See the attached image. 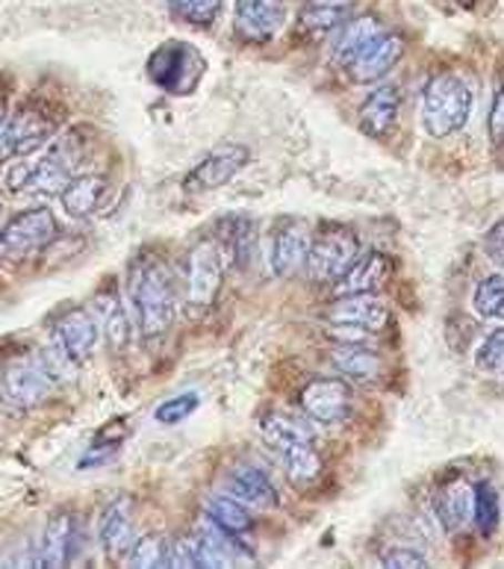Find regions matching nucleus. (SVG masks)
Segmentation results:
<instances>
[{
  "label": "nucleus",
  "instance_id": "nucleus-40",
  "mask_svg": "<svg viewBox=\"0 0 504 569\" xmlns=\"http://www.w3.org/2000/svg\"><path fill=\"white\" fill-rule=\"evenodd\" d=\"M384 563L386 567H395V569H422L427 567V561L422 558L420 552H413V549H390L384 555Z\"/></svg>",
  "mask_w": 504,
  "mask_h": 569
},
{
  "label": "nucleus",
  "instance_id": "nucleus-11",
  "mask_svg": "<svg viewBox=\"0 0 504 569\" xmlns=\"http://www.w3.org/2000/svg\"><path fill=\"white\" fill-rule=\"evenodd\" d=\"M101 328L94 313L83 307H69L53 319V346L69 357L71 363H85L98 349Z\"/></svg>",
  "mask_w": 504,
  "mask_h": 569
},
{
  "label": "nucleus",
  "instance_id": "nucleus-8",
  "mask_svg": "<svg viewBox=\"0 0 504 569\" xmlns=\"http://www.w3.org/2000/svg\"><path fill=\"white\" fill-rule=\"evenodd\" d=\"M60 224L48 207H36L27 213L16 216L7 228H0V257L3 260H21L36 251H42L57 239Z\"/></svg>",
  "mask_w": 504,
  "mask_h": 569
},
{
  "label": "nucleus",
  "instance_id": "nucleus-32",
  "mask_svg": "<svg viewBox=\"0 0 504 569\" xmlns=\"http://www.w3.org/2000/svg\"><path fill=\"white\" fill-rule=\"evenodd\" d=\"M260 431H263V440L269 442L274 451L286 449V446H292V442L316 440L313 428L304 426L301 419L286 417V413H269V417L260 422Z\"/></svg>",
  "mask_w": 504,
  "mask_h": 569
},
{
  "label": "nucleus",
  "instance_id": "nucleus-22",
  "mask_svg": "<svg viewBox=\"0 0 504 569\" xmlns=\"http://www.w3.org/2000/svg\"><path fill=\"white\" fill-rule=\"evenodd\" d=\"M390 263L384 254L369 251L366 257H357L354 263L345 269L334 281V296H372L375 289H381Z\"/></svg>",
  "mask_w": 504,
  "mask_h": 569
},
{
  "label": "nucleus",
  "instance_id": "nucleus-4",
  "mask_svg": "<svg viewBox=\"0 0 504 569\" xmlns=\"http://www.w3.org/2000/svg\"><path fill=\"white\" fill-rule=\"evenodd\" d=\"M57 375L42 355L9 357L0 369V396L18 410L39 408L53 396Z\"/></svg>",
  "mask_w": 504,
  "mask_h": 569
},
{
  "label": "nucleus",
  "instance_id": "nucleus-37",
  "mask_svg": "<svg viewBox=\"0 0 504 569\" xmlns=\"http://www.w3.org/2000/svg\"><path fill=\"white\" fill-rule=\"evenodd\" d=\"M198 405H201L198 392H180L154 410V419L160 426H178V422L189 419V413H195Z\"/></svg>",
  "mask_w": 504,
  "mask_h": 569
},
{
  "label": "nucleus",
  "instance_id": "nucleus-9",
  "mask_svg": "<svg viewBox=\"0 0 504 569\" xmlns=\"http://www.w3.org/2000/svg\"><path fill=\"white\" fill-rule=\"evenodd\" d=\"M60 110L44 101H27L21 103L12 116H7V130L16 148V157L21 153H33L36 148H42L48 139L60 128Z\"/></svg>",
  "mask_w": 504,
  "mask_h": 569
},
{
  "label": "nucleus",
  "instance_id": "nucleus-33",
  "mask_svg": "<svg viewBox=\"0 0 504 569\" xmlns=\"http://www.w3.org/2000/svg\"><path fill=\"white\" fill-rule=\"evenodd\" d=\"M165 558H169V537L160 535V531H151V535L137 537V543H133L124 561L139 569H157L165 567Z\"/></svg>",
  "mask_w": 504,
  "mask_h": 569
},
{
  "label": "nucleus",
  "instance_id": "nucleus-21",
  "mask_svg": "<svg viewBox=\"0 0 504 569\" xmlns=\"http://www.w3.org/2000/svg\"><path fill=\"white\" fill-rule=\"evenodd\" d=\"M434 510L445 531H461L472 519V510H475V490L463 478H452V481L436 487Z\"/></svg>",
  "mask_w": 504,
  "mask_h": 569
},
{
  "label": "nucleus",
  "instance_id": "nucleus-5",
  "mask_svg": "<svg viewBox=\"0 0 504 569\" xmlns=\"http://www.w3.org/2000/svg\"><path fill=\"white\" fill-rule=\"evenodd\" d=\"M224 278V257L215 239H198L187 257V310L206 313L219 298Z\"/></svg>",
  "mask_w": 504,
  "mask_h": 569
},
{
  "label": "nucleus",
  "instance_id": "nucleus-31",
  "mask_svg": "<svg viewBox=\"0 0 504 569\" xmlns=\"http://www.w3.org/2000/svg\"><path fill=\"white\" fill-rule=\"evenodd\" d=\"M215 242H219L224 263L233 260V263L245 266L251 260V246H254V221L245 219V216H233V219L224 221L222 237Z\"/></svg>",
  "mask_w": 504,
  "mask_h": 569
},
{
  "label": "nucleus",
  "instance_id": "nucleus-3",
  "mask_svg": "<svg viewBox=\"0 0 504 569\" xmlns=\"http://www.w3.org/2000/svg\"><path fill=\"white\" fill-rule=\"evenodd\" d=\"M472 92L457 74H436L425 89L422 121L434 139H445L470 121Z\"/></svg>",
  "mask_w": 504,
  "mask_h": 569
},
{
  "label": "nucleus",
  "instance_id": "nucleus-6",
  "mask_svg": "<svg viewBox=\"0 0 504 569\" xmlns=\"http://www.w3.org/2000/svg\"><path fill=\"white\" fill-rule=\"evenodd\" d=\"M360 257V239L354 230L342 224H327L319 230V237L310 242L308 274L316 283H334L345 269Z\"/></svg>",
  "mask_w": 504,
  "mask_h": 569
},
{
  "label": "nucleus",
  "instance_id": "nucleus-12",
  "mask_svg": "<svg viewBox=\"0 0 504 569\" xmlns=\"http://www.w3.org/2000/svg\"><path fill=\"white\" fill-rule=\"evenodd\" d=\"M286 24V3L283 0H236L233 7V33L242 42H272Z\"/></svg>",
  "mask_w": 504,
  "mask_h": 569
},
{
  "label": "nucleus",
  "instance_id": "nucleus-39",
  "mask_svg": "<svg viewBox=\"0 0 504 569\" xmlns=\"http://www.w3.org/2000/svg\"><path fill=\"white\" fill-rule=\"evenodd\" d=\"M165 567L178 569H198V546L195 535H178L169 540V558H165Z\"/></svg>",
  "mask_w": 504,
  "mask_h": 569
},
{
  "label": "nucleus",
  "instance_id": "nucleus-34",
  "mask_svg": "<svg viewBox=\"0 0 504 569\" xmlns=\"http://www.w3.org/2000/svg\"><path fill=\"white\" fill-rule=\"evenodd\" d=\"M472 307L481 319H504V278L490 274L475 287Z\"/></svg>",
  "mask_w": 504,
  "mask_h": 569
},
{
  "label": "nucleus",
  "instance_id": "nucleus-14",
  "mask_svg": "<svg viewBox=\"0 0 504 569\" xmlns=\"http://www.w3.org/2000/svg\"><path fill=\"white\" fill-rule=\"evenodd\" d=\"M404 57V42L399 36H375L354 60L345 66L349 77L354 83H375L384 74L395 69V62Z\"/></svg>",
  "mask_w": 504,
  "mask_h": 569
},
{
  "label": "nucleus",
  "instance_id": "nucleus-19",
  "mask_svg": "<svg viewBox=\"0 0 504 569\" xmlns=\"http://www.w3.org/2000/svg\"><path fill=\"white\" fill-rule=\"evenodd\" d=\"M137 543V526L130 513V499H115L110 508L103 510L101 519V546L110 561L128 558V552Z\"/></svg>",
  "mask_w": 504,
  "mask_h": 569
},
{
  "label": "nucleus",
  "instance_id": "nucleus-43",
  "mask_svg": "<svg viewBox=\"0 0 504 569\" xmlns=\"http://www.w3.org/2000/svg\"><path fill=\"white\" fill-rule=\"evenodd\" d=\"M0 107H3V98H0Z\"/></svg>",
  "mask_w": 504,
  "mask_h": 569
},
{
  "label": "nucleus",
  "instance_id": "nucleus-36",
  "mask_svg": "<svg viewBox=\"0 0 504 569\" xmlns=\"http://www.w3.org/2000/svg\"><path fill=\"white\" fill-rule=\"evenodd\" d=\"M475 526H478L481 535H493L498 528V519H502V505H498V493L490 485L475 487Z\"/></svg>",
  "mask_w": 504,
  "mask_h": 569
},
{
  "label": "nucleus",
  "instance_id": "nucleus-45",
  "mask_svg": "<svg viewBox=\"0 0 504 569\" xmlns=\"http://www.w3.org/2000/svg\"><path fill=\"white\" fill-rule=\"evenodd\" d=\"M0 399H3V396H0Z\"/></svg>",
  "mask_w": 504,
  "mask_h": 569
},
{
  "label": "nucleus",
  "instance_id": "nucleus-25",
  "mask_svg": "<svg viewBox=\"0 0 504 569\" xmlns=\"http://www.w3.org/2000/svg\"><path fill=\"white\" fill-rule=\"evenodd\" d=\"M354 12V0H304L299 12V30L308 36L334 33Z\"/></svg>",
  "mask_w": 504,
  "mask_h": 569
},
{
  "label": "nucleus",
  "instance_id": "nucleus-18",
  "mask_svg": "<svg viewBox=\"0 0 504 569\" xmlns=\"http://www.w3.org/2000/svg\"><path fill=\"white\" fill-rule=\"evenodd\" d=\"M327 325H354L372 333H381L390 325V310L369 296H336V301L325 310Z\"/></svg>",
  "mask_w": 504,
  "mask_h": 569
},
{
  "label": "nucleus",
  "instance_id": "nucleus-13",
  "mask_svg": "<svg viewBox=\"0 0 504 569\" xmlns=\"http://www.w3.org/2000/svg\"><path fill=\"white\" fill-rule=\"evenodd\" d=\"M301 408L319 426H340L351 410V387L342 378H316L301 390Z\"/></svg>",
  "mask_w": 504,
  "mask_h": 569
},
{
  "label": "nucleus",
  "instance_id": "nucleus-42",
  "mask_svg": "<svg viewBox=\"0 0 504 569\" xmlns=\"http://www.w3.org/2000/svg\"><path fill=\"white\" fill-rule=\"evenodd\" d=\"M484 251L493 263L504 266V221L493 224V228L484 233Z\"/></svg>",
  "mask_w": 504,
  "mask_h": 569
},
{
  "label": "nucleus",
  "instance_id": "nucleus-35",
  "mask_svg": "<svg viewBox=\"0 0 504 569\" xmlns=\"http://www.w3.org/2000/svg\"><path fill=\"white\" fill-rule=\"evenodd\" d=\"M169 12L183 24L210 27L222 12V0H169Z\"/></svg>",
  "mask_w": 504,
  "mask_h": 569
},
{
  "label": "nucleus",
  "instance_id": "nucleus-16",
  "mask_svg": "<svg viewBox=\"0 0 504 569\" xmlns=\"http://www.w3.org/2000/svg\"><path fill=\"white\" fill-rule=\"evenodd\" d=\"M94 319H98V328L107 337L112 351H124L130 346V337H133V316L124 307V298L119 296L115 287H103L98 296H94Z\"/></svg>",
  "mask_w": 504,
  "mask_h": 569
},
{
  "label": "nucleus",
  "instance_id": "nucleus-30",
  "mask_svg": "<svg viewBox=\"0 0 504 569\" xmlns=\"http://www.w3.org/2000/svg\"><path fill=\"white\" fill-rule=\"evenodd\" d=\"M204 519H210L213 526L224 528V531H231V535H245L254 526L249 508L233 496H206Z\"/></svg>",
  "mask_w": 504,
  "mask_h": 569
},
{
  "label": "nucleus",
  "instance_id": "nucleus-1",
  "mask_svg": "<svg viewBox=\"0 0 504 569\" xmlns=\"http://www.w3.org/2000/svg\"><path fill=\"white\" fill-rule=\"evenodd\" d=\"M128 305L145 340H160L171 331L178 316V283L169 263L154 251H145L130 263Z\"/></svg>",
  "mask_w": 504,
  "mask_h": 569
},
{
  "label": "nucleus",
  "instance_id": "nucleus-17",
  "mask_svg": "<svg viewBox=\"0 0 504 569\" xmlns=\"http://www.w3.org/2000/svg\"><path fill=\"white\" fill-rule=\"evenodd\" d=\"M198 546V567H240V563H251V555L236 543V535L224 531V528L213 526L210 519L201 522L195 535Z\"/></svg>",
  "mask_w": 504,
  "mask_h": 569
},
{
  "label": "nucleus",
  "instance_id": "nucleus-7",
  "mask_svg": "<svg viewBox=\"0 0 504 569\" xmlns=\"http://www.w3.org/2000/svg\"><path fill=\"white\" fill-rule=\"evenodd\" d=\"M148 74L163 92L189 94L204 74V57L187 42H165L151 53Z\"/></svg>",
  "mask_w": 504,
  "mask_h": 569
},
{
  "label": "nucleus",
  "instance_id": "nucleus-23",
  "mask_svg": "<svg viewBox=\"0 0 504 569\" xmlns=\"http://www.w3.org/2000/svg\"><path fill=\"white\" fill-rule=\"evenodd\" d=\"M399 110H402V98H399V89L393 86H381L375 92L369 94L363 107H360V128L366 130L369 137H386L393 130L395 119H399Z\"/></svg>",
  "mask_w": 504,
  "mask_h": 569
},
{
  "label": "nucleus",
  "instance_id": "nucleus-38",
  "mask_svg": "<svg viewBox=\"0 0 504 569\" xmlns=\"http://www.w3.org/2000/svg\"><path fill=\"white\" fill-rule=\"evenodd\" d=\"M481 372L504 375V328H496L487 340L481 342L478 355H475Z\"/></svg>",
  "mask_w": 504,
  "mask_h": 569
},
{
  "label": "nucleus",
  "instance_id": "nucleus-27",
  "mask_svg": "<svg viewBox=\"0 0 504 569\" xmlns=\"http://www.w3.org/2000/svg\"><path fill=\"white\" fill-rule=\"evenodd\" d=\"M381 21L375 16H360L349 18L345 24L336 27V39H334V60L340 66H349L354 57H357L363 48H366L375 36H381Z\"/></svg>",
  "mask_w": 504,
  "mask_h": 569
},
{
  "label": "nucleus",
  "instance_id": "nucleus-26",
  "mask_svg": "<svg viewBox=\"0 0 504 569\" xmlns=\"http://www.w3.org/2000/svg\"><path fill=\"white\" fill-rule=\"evenodd\" d=\"M110 192V183L103 174H74L69 178V183L62 187V207L69 210V216L74 219H83V216H92L101 201Z\"/></svg>",
  "mask_w": 504,
  "mask_h": 569
},
{
  "label": "nucleus",
  "instance_id": "nucleus-15",
  "mask_svg": "<svg viewBox=\"0 0 504 569\" xmlns=\"http://www.w3.org/2000/svg\"><path fill=\"white\" fill-rule=\"evenodd\" d=\"M310 228L304 221H283L272 239V269L278 278H295L308 266L310 254Z\"/></svg>",
  "mask_w": 504,
  "mask_h": 569
},
{
  "label": "nucleus",
  "instance_id": "nucleus-2",
  "mask_svg": "<svg viewBox=\"0 0 504 569\" xmlns=\"http://www.w3.org/2000/svg\"><path fill=\"white\" fill-rule=\"evenodd\" d=\"M83 160V139L80 133H69L51 144L42 160L21 162L7 174V187L12 192H36V196H57L74 178L78 162Z\"/></svg>",
  "mask_w": 504,
  "mask_h": 569
},
{
  "label": "nucleus",
  "instance_id": "nucleus-29",
  "mask_svg": "<svg viewBox=\"0 0 504 569\" xmlns=\"http://www.w3.org/2000/svg\"><path fill=\"white\" fill-rule=\"evenodd\" d=\"M313 442L316 440L292 442V446L278 451L283 460V469H286V476H290V481L295 487H310L313 481H319V476H322V458H319V451Z\"/></svg>",
  "mask_w": 504,
  "mask_h": 569
},
{
  "label": "nucleus",
  "instance_id": "nucleus-44",
  "mask_svg": "<svg viewBox=\"0 0 504 569\" xmlns=\"http://www.w3.org/2000/svg\"><path fill=\"white\" fill-rule=\"evenodd\" d=\"M0 213H3V210H0Z\"/></svg>",
  "mask_w": 504,
  "mask_h": 569
},
{
  "label": "nucleus",
  "instance_id": "nucleus-41",
  "mask_svg": "<svg viewBox=\"0 0 504 569\" xmlns=\"http://www.w3.org/2000/svg\"><path fill=\"white\" fill-rule=\"evenodd\" d=\"M490 142L504 144V86L493 98V110H490Z\"/></svg>",
  "mask_w": 504,
  "mask_h": 569
},
{
  "label": "nucleus",
  "instance_id": "nucleus-24",
  "mask_svg": "<svg viewBox=\"0 0 504 569\" xmlns=\"http://www.w3.org/2000/svg\"><path fill=\"white\" fill-rule=\"evenodd\" d=\"M224 485H228V493L240 499L242 505H251V508H274L278 505L274 485L265 472L254 467H233Z\"/></svg>",
  "mask_w": 504,
  "mask_h": 569
},
{
  "label": "nucleus",
  "instance_id": "nucleus-28",
  "mask_svg": "<svg viewBox=\"0 0 504 569\" xmlns=\"http://www.w3.org/2000/svg\"><path fill=\"white\" fill-rule=\"evenodd\" d=\"M331 363L345 378H357V381H375L381 375V357L372 349H366V342H340L331 351Z\"/></svg>",
  "mask_w": 504,
  "mask_h": 569
},
{
  "label": "nucleus",
  "instance_id": "nucleus-10",
  "mask_svg": "<svg viewBox=\"0 0 504 569\" xmlns=\"http://www.w3.org/2000/svg\"><path fill=\"white\" fill-rule=\"evenodd\" d=\"M251 160V151L245 144H222L198 162L195 169L189 171L187 180H183V189L192 192V196H201V192H213V189L231 183L236 174H240Z\"/></svg>",
  "mask_w": 504,
  "mask_h": 569
},
{
  "label": "nucleus",
  "instance_id": "nucleus-20",
  "mask_svg": "<svg viewBox=\"0 0 504 569\" xmlns=\"http://www.w3.org/2000/svg\"><path fill=\"white\" fill-rule=\"evenodd\" d=\"M74 513L71 510H57L48 526H44L42 543H39V555L36 563L39 567H65L71 561V549H74Z\"/></svg>",
  "mask_w": 504,
  "mask_h": 569
}]
</instances>
